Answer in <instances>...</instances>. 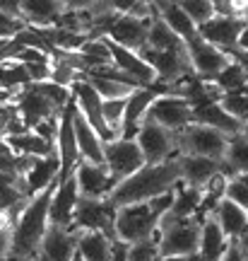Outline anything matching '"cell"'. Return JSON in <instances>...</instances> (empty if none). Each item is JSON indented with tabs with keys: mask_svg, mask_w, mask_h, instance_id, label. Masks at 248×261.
I'll use <instances>...</instances> for the list:
<instances>
[{
	"mask_svg": "<svg viewBox=\"0 0 248 261\" xmlns=\"http://www.w3.org/2000/svg\"><path fill=\"white\" fill-rule=\"evenodd\" d=\"M147 46L159 48V51H178V48H185V41L166 24L164 19L157 17L154 22H152V27H149Z\"/></svg>",
	"mask_w": 248,
	"mask_h": 261,
	"instance_id": "33",
	"label": "cell"
},
{
	"mask_svg": "<svg viewBox=\"0 0 248 261\" xmlns=\"http://www.w3.org/2000/svg\"><path fill=\"white\" fill-rule=\"evenodd\" d=\"M171 203H174V189L145 203L120 205L116 213V237L130 244L154 237L159 220L169 213Z\"/></svg>",
	"mask_w": 248,
	"mask_h": 261,
	"instance_id": "3",
	"label": "cell"
},
{
	"mask_svg": "<svg viewBox=\"0 0 248 261\" xmlns=\"http://www.w3.org/2000/svg\"><path fill=\"white\" fill-rule=\"evenodd\" d=\"M193 114H195V121L198 123H205V126H210V128L222 130V133L229 136V138L243 133V123H241L239 119H234V116L222 107V102L198 104V107H193Z\"/></svg>",
	"mask_w": 248,
	"mask_h": 261,
	"instance_id": "22",
	"label": "cell"
},
{
	"mask_svg": "<svg viewBox=\"0 0 248 261\" xmlns=\"http://www.w3.org/2000/svg\"><path fill=\"white\" fill-rule=\"evenodd\" d=\"M246 261H248V252H246Z\"/></svg>",
	"mask_w": 248,
	"mask_h": 261,
	"instance_id": "58",
	"label": "cell"
},
{
	"mask_svg": "<svg viewBox=\"0 0 248 261\" xmlns=\"http://www.w3.org/2000/svg\"><path fill=\"white\" fill-rule=\"evenodd\" d=\"M63 10L60 0H19V17L29 27H55Z\"/></svg>",
	"mask_w": 248,
	"mask_h": 261,
	"instance_id": "21",
	"label": "cell"
},
{
	"mask_svg": "<svg viewBox=\"0 0 248 261\" xmlns=\"http://www.w3.org/2000/svg\"><path fill=\"white\" fill-rule=\"evenodd\" d=\"M178 165H181V179L195 189L205 187L222 167V162L202 155H178Z\"/></svg>",
	"mask_w": 248,
	"mask_h": 261,
	"instance_id": "23",
	"label": "cell"
},
{
	"mask_svg": "<svg viewBox=\"0 0 248 261\" xmlns=\"http://www.w3.org/2000/svg\"><path fill=\"white\" fill-rule=\"evenodd\" d=\"M145 121H154L176 133V130L185 128L188 123L195 121L193 104L183 97H176V94H159L154 102L149 104Z\"/></svg>",
	"mask_w": 248,
	"mask_h": 261,
	"instance_id": "10",
	"label": "cell"
},
{
	"mask_svg": "<svg viewBox=\"0 0 248 261\" xmlns=\"http://www.w3.org/2000/svg\"><path fill=\"white\" fill-rule=\"evenodd\" d=\"M75 177H77L80 196H84V198H106L116 189V179L111 177L106 162L97 165V162H84L82 160Z\"/></svg>",
	"mask_w": 248,
	"mask_h": 261,
	"instance_id": "16",
	"label": "cell"
},
{
	"mask_svg": "<svg viewBox=\"0 0 248 261\" xmlns=\"http://www.w3.org/2000/svg\"><path fill=\"white\" fill-rule=\"evenodd\" d=\"M77 54H80V61H82L84 75L97 70V68H104V65L113 63V61H111V51H109V46H106L104 37L101 39H89Z\"/></svg>",
	"mask_w": 248,
	"mask_h": 261,
	"instance_id": "32",
	"label": "cell"
},
{
	"mask_svg": "<svg viewBox=\"0 0 248 261\" xmlns=\"http://www.w3.org/2000/svg\"><path fill=\"white\" fill-rule=\"evenodd\" d=\"M224 54H227L231 61H236L248 73V51H243V48H239V46H231V48H224Z\"/></svg>",
	"mask_w": 248,
	"mask_h": 261,
	"instance_id": "45",
	"label": "cell"
},
{
	"mask_svg": "<svg viewBox=\"0 0 248 261\" xmlns=\"http://www.w3.org/2000/svg\"><path fill=\"white\" fill-rule=\"evenodd\" d=\"M73 261H84V259L80 256V254H75V259H73Z\"/></svg>",
	"mask_w": 248,
	"mask_h": 261,
	"instance_id": "52",
	"label": "cell"
},
{
	"mask_svg": "<svg viewBox=\"0 0 248 261\" xmlns=\"http://www.w3.org/2000/svg\"><path fill=\"white\" fill-rule=\"evenodd\" d=\"M202 201V189H195L191 184H185L183 179L176 181L174 187V203L169 208V213L162 220H185V218H195L198 205ZM159 220V223H162Z\"/></svg>",
	"mask_w": 248,
	"mask_h": 261,
	"instance_id": "25",
	"label": "cell"
},
{
	"mask_svg": "<svg viewBox=\"0 0 248 261\" xmlns=\"http://www.w3.org/2000/svg\"><path fill=\"white\" fill-rule=\"evenodd\" d=\"M200 227L198 218L162 220L157 227L162 256H195L200 249Z\"/></svg>",
	"mask_w": 248,
	"mask_h": 261,
	"instance_id": "4",
	"label": "cell"
},
{
	"mask_svg": "<svg viewBox=\"0 0 248 261\" xmlns=\"http://www.w3.org/2000/svg\"><path fill=\"white\" fill-rule=\"evenodd\" d=\"M222 107H224L234 119H239L243 126H248V92L246 90L224 94V97H222Z\"/></svg>",
	"mask_w": 248,
	"mask_h": 261,
	"instance_id": "38",
	"label": "cell"
},
{
	"mask_svg": "<svg viewBox=\"0 0 248 261\" xmlns=\"http://www.w3.org/2000/svg\"><path fill=\"white\" fill-rule=\"evenodd\" d=\"M236 244H239V247L243 249V252H248V227L243 230V234H241L239 240H236Z\"/></svg>",
	"mask_w": 248,
	"mask_h": 261,
	"instance_id": "51",
	"label": "cell"
},
{
	"mask_svg": "<svg viewBox=\"0 0 248 261\" xmlns=\"http://www.w3.org/2000/svg\"><path fill=\"white\" fill-rule=\"evenodd\" d=\"M227 247H229V237L224 234L214 218H207L200 227V249H198L200 261H220Z\"/></svg>",
	"mask_w": 248,
	"mask_h": 261,
	"instance_id": "28",
	"label": "cell"
},
{
	"mask_svg": "<svg viewBox=\"0 0 248 261\" xmlns=\"http://www.w3.org/2000/svg\"><path fill=\"white\" fill-rule=\"evenodd\" d=\"M80 201V187H77V177H68L65 181H58V187L51 198V225H60V227H73L75 220V208Z\"/></svg>",
	"mask_w": 248,
	"mask_h": 261,
	"instance_id": "19",
	"label": "cell"
},
{
	"mask_svg": "<svg viewBox=\"0 0 248 261\" xmlns=\"http://www.w3.org/2000/svg\"><path fill=\"white\" fill-rule=\"evenodd\" d=\"M0 41H5V39H0Z\"/></svg>",
	"mask_w": 248,
	"mask_h": 261,
	"instance_id": "59",
	"label": "cell"
},
{
	"mask_svg": "<svg viewBox=\"0 0 248 261\" xmlns=\"http://www.w3.org/2000/svg\"><path fill=\"white\" fill-rule=\"evenodd\" d=\"M159 259H162L159 232H154V237H149V240L130 244V261H159Z\"/></svg>",
	"mask_w": 248,
	"mask_h": 261,
	"instance_id": "39",
	"label": "cell"
},
{
	"mask_svg": "<svg viewBox=\"0 0 248 261\" xmlns=\"http://www.w3.org/2000/svg\"><path fill=\"white\" fill-rule=\"evenodd\" d=\"M65 10H92L97 0H60Z\"/></svg>",
	"mask_w": 248,
	"mask_h": 261,
	"instance_id": "46",
	"label": "cell"
},
{
	"mask_svg": "<svg viewBox=\"0 0 248 261\" xmlns=\"http://www.w3.org/2000/svg\"><path fill=\"white\" fill-rule=\"evenodd\" d=\"M22 261H37V259H22Z\"/></svg>",
	"mask_w": 248,
	"mask_h": 261,
	"instance_id": "57",
	"label": "cell"
},
{
	"mask_svg": "<svg viewBox=\"0 0 248 261\" xmlns=\"http://www.w3.org/2000/svg\"><path fill=\"white\" fill-rule=\"evenodd\" d=\"M15 102L19 107V116H22V121L27 123V128H37L41 121H46V119H55V116H60L63 109H58L53 104L48 102L44 94L39 92L34 85H27V87H22L17 94H15Z\"/></svg>",
	"mask_w": 248,
	"mask_h": 261,
	"instance_id": "14",
	"label": "cell"
},
{
	"mask_svg": "<svg viewBox=\"0 0 248 261\" xmlns=\"http://www.w3.org/2000/svg\"><path fill=\"white\" fill-rule=\"evenodd\" d=\"M241 177H243V181H246V184H248V174H241Z\"/></svg>",
	"mask_w": 248,
	"mask_h": 261,
	"instance_id": "54",
	"label": "cell"
},
{
	"mask_svg": "<svg viewBox=\"0 0 248 261\" xmlns=\"http://www.w3.org/2000/svg\"><path fill=\"white\" fill-rule=\"evenodd\" d=\"M12 227H15V218H12L8 211H0V259H8L10 256Z\"/></svg>",
	"mask_w": 248,
	"mask_h": 261,
	"instance_id": "41",
	"label": "cell"
},
{
	"mask_svg": "<svg viewBox=\"0 0 248 261\" xmlns=\"http://www.w3.org/2000/svg\"><path fill=\"white\" fill-rule=\"evenodd\" d=\"M181 3V8L185 10V15L195 22V27H200L205 24L207 19H212L217 12H214V5H212V0H178Z\"/></svg>",
	"mask_w": 248,
	"mask_h": 261,
	"instance_id": "37",
	"label": "cell"
},
{
	"mask_svg": "<svg viewBox=\"0 0 248 261\" xmlns=\"http://www.w3.org/2000/svg\"><path fill=\"white\" fill-rule=\"evenodd\" d=\"M176 143H178L181 155H202V158H212L222 162L227 155L229 136H224L222 130L210 128L205 123L193 121L185 128L176 130Z\"/></svg>",
	"mask_w": 248,
	"mask_h": 261,
	"instance_id": "5",
	"label": "cell"
},
{
	"mask_svg": "<svg viewBox=\"0 0 248 261\" xmlns=\"http://www.w3.org/2000/svg\"><path fill=\"white\" fill-rule=\"evenodd\" d=\"M135 140H138L147 165H159V162H166V160H174L181 155L178 152V143H176V133L154 121L142 123V128H140Z\"/></svg>",
	"mask_w": 248,
	"mask_h": 261,
	"instance_id": "7",
	"label": "cell"
},
{
	"mask_svg": "<svg viewBox=\"0 0 248 261\" xmlns=\"http://www.w3.org/2000/svg\"><path fill=\"white\" fill-rule=\"evenodd\" d=\"M246 24V17L239 15H214L198 27V34L220 48H231L239 44V34Z\"/></svg>",
	"mask_w": 248,
	"mask_h": 261,
	"instance_id": "18",
	"label": "cell"
},
{
	"mask_svg": "<svg viewBox=\"0 0 248 261\" xmlns=\"http://www.w3.org/2000/svg\"><path fill=\"white\" fill-rule=\"evenodd\" d=\"M77 254V230L48 225L37 261H73Z\"/></svg>",
	"mask_w": 248,
	"mask_h": 261,
	"instance_id": "15",
	"label": "cell"
},
{
	"mask_svg": "<svg viewBox=\"0 0 248 261\" xmlns=\"http://www.w3.org/2000/svg\"><path fill=\"white\" fill-rule=\"evenodd\" d=\"M220 261H246V252H243L236 242H229V247L224 249Z\"/></svg>",
	"mask_w": 248,
	"mask_h": 261,
	"instance_id": "44",
	"label": "cell"
},
{
	"mask_svg": "<svg viewBox=\"0 0 248 261\" xmlns=\"http://www.w3.org/2000/svg\"><path fill=\"white\" fill-rule=\"evenodd\" d=\"M58 174H60V158H58V152H51L46 158H37L32 169L24 174V184H27L29 196H34L39 191L48 189L51 184H55Z\"/></svg>",
	"mask_w": 248,
	"mask_h": 261,
	"instance_id": "24",
	"label": "cell"
},
{
	"mask_svg": "<svg viewBox=\"0 0 248 261\" xmlns=\"http://www.w3.org/2000/svg\"><path fill=\"white\" fill-rule=\"evenodd\" d=\"M111 261H130V242H123L116 237L111 244Z\"/></svg>",
	"mask_w": 248,
	"mask_h": 261,
	"instance_id": "43",
	"label": "cell"
},
{
	"mask_svg": "<svg viewBox=\"0 0 248 261\" xmlns=\"http://www.w3.org/2000/svg\"><path fill=\"white\" fill-rule=\"evenodd\" d=\"M176 181H181L178 158L159 162V165H145L135 174H130L128 179L118 181L109 198L118 208L130 203H145V201H152L157 196L171 191L176 187Z\"/></svg>",
	"mask_w": 248,
	"mask_h": 261,
	"instance_id": "2",
	"label": "cell"
},
{
	"mask_svg": "<svg viewBox=\"0 0 248 261\" xmlns=\"http://www.w3.org/2000/svg\"><path fill=\"white\" fill-rule=\"evenodd\" d=\"M0 261H15V259H10V256H8V259H0Z\"/></svg>",
	"mask_w": 248,
	"mask_h": 261,
	"instance_id": "56",
	"label": "cell"
},
{
	"mask_svg": "<svg viewBox=\"0 0 248 261\" xmlns=\"http://www.w3.org/2000/svg\"><path fill=\"white\" fill-rule=\"evenodd\" d=\"M73 126H75V136H77V150H80V158L84 162H104V140L97 130L92 128V123L82 116V112L77 109L75 104V114H73Z\"/></svg>",
	"mask_w": 248,
	"mask_h": 261,
	"instance_id": "20",
	"label": "cell"
},
{
	"mask_svg": "<svg viewBox=\"0 0 248 261\" xmlns=\"http://www.w3.org/2000/svg\"><path fill=\"white\" fill-rule=\"evenodd\" d=\"M5 41H8V39H5ZM5 41H0V48H3V46H5Z\"/></svg>",
	"mask_w": 248,
	"mask_h": 261,
	"instance_id": "55",
	"label": "cell"
},
{
	"mask_svg": "<svg viewBox=\"0 0 248 261\" xmlns=\"http://www.w3.org/2000/svg\"><path fill=\"white\" fill-rule=\"evenodd\" d=\"M87 80L97 87V92H99L104 99H126V97H130V94L138 90L135 85L109 80V77H87Z\"/></svg>",
	"mask_w": 248,
	"mask_h": 261,
	"instance_id": "35",
	"label": "cell"
},
{
	"mask_svg": "<svg viewBox=\"0 0 248 261\" xmlns=\"http://www.w3.org/2000/svg\"><path fill=\"white\" fill-rule=\"evenodd\" d=\"M239 48H243V51H248V19H246V24H243V29H241V34H239V44H236Z\"/></svg>",
	"mask_w": 248,
	"mask_h": 261,
	"instance_id": "48",
	"label": "cell"
},
{
	"mask_svg": "<svg viewBox=\"0 0 248 261\" xmlns=\"http://www.w3.org/2000/svg\"><path fill=\"white\" fill-rule=\"evenodd\" d=\"M70 90H73V99H75V104H77V109L82 112V116L87 121L92 123V128L101 136V140H104V143H111V140L118 138V136L109 128L106 119H104V97L97 92V87H94L87 77H80Z\"/></svg>",
	"mask_w": 248,
	"mask_h": 261,
	"instance_id": "9",
	"label": "cell"
},
{
	"mask_svg": "<svg viewBox=\"0 0 248 261\" xmlns=\"http://www.w3.org/2000/svg\"><path fill=\"white\" fill-rule=\"evenodd\" d=\"M73 114H75V99H70V104L60 114V123H58V136H55V152L60 158V174L58 181H65L68 177H73L77 167H80V150H77V136H75L73 126Z\"/></svg>",
	"mask_w": 248,
	"mask_h": 261,
	"instance_id": "11",
	"label": "cell"
},
{
	"mask_svg": "<svg viewBox=\"0 0 248 261\" xmlns=\"http://www.w3.org/2000/svg\"><path fill=\"white\" fill-rule=\"evenodd\" d=\"M227 198L248 211V184L243 181L241 174L239 177H234V179H229V184H227Z\"/></svg>",
	"mask_w": 248,
	"mask_h": 261,
	"instance_id": "42",
	"label": "cell"
},
{
	"mask_svg": "<svg viewBox=\"0 0 248 261\" xmlns=\"http://www.w3.org/2000/svg\"><path fill=\"white\" fill-rule=\"evenodd\" d=\"M32 85H34L53 107H58V109H65V107L70 104V99H73V90L65 87V85L53 83V80H41V83H32Z\"/></svg>",
	"mask_w": 248,
	"mask_h": 261,
	"instance_id": "36",
	"label": "cell"
},
{
	"mask_svg": "<svg viewBox=\"0 0 248 261\" xmlns=\"http://www.w3.org/2000/svg\"><path fill=\"white\" fill-rule=\"evenodd\" d=\"M8 145L15 155H34V158H46L51 152H55V145L48 143L46 138H41L34 130H24L17 136H8Z\"/></svg>",
	"mask_w": 248,
	"mask_h": 261,
	"instance_id": "31",
	"label": "cell"
},
{
	"mask_svg": "<svg viewBox=\"0 0 248 261\" xmlns=\"http://www.w3.org/2000/svg\"><path fill=\"white\" fill-rule=\"evenodd\" d=\"M214 83L220 85L227 94L229 92H241V90H246V85H248V73L236 63V61H229V65L214 77Z\"/></svg>",
	"mask_w": 248,
	"mask_h": 261,
	"instance_id": "34",
	"label": "cell"
},
{
	"mask_svg": "<svg viewBox=\"0 0 248 261\" xmlns=\"http://www.w3.org/2000/svg\"><path fill=\"white\" fill-rule=\"evenodd\" d=\"M111 240L99 230H82L77 232V254L84 261H111Z\"/></svg>",
	"mask_w": 248,
	"mask_h": 261,
	"instance_id": "29",
	"label": "cell"
},
{
	"mask_svg": "<svg viewBox=\"0 0 248 261\" xmlns=\"http://www.w3.org/2000/svg\"><path fill=\"white\" fill-rule=\"evenodd\" d=\"M154 19H142L135 15H118V19L111 24L106 39L116 41L120 46L140 51L142 46H147V37H149V27H152Z\"/></svg>",
	"mask_w": 248,
	"mask_h": 261,
	"instance_id": "17",
	"label": "cell"
},
{
	"mask_svg": "<svg viewBox=\"0 0 248 261\" xmlns=\"http://www.w3.org/2000/svg\"><path fill=\"white\" fill-rule=\"evenodd\" d=\"M220 169H222V174H227L229 179L239 177V174H248V138L243 133L229 138L227 155L222 160Z\"/></svg>",
	"mask_w": 248,
	"mask_h": 261,
	"instance_id": "30",
	"label": "cell"
},
{
	"mask_svg": "<svg viewBox=\"0 0 248 261\" xmlns=\"http://www.w3.org/2000/svg\"><path fill=\"white\" fill-rule=\"evenodd\" d=\"M159 261H200V256H162Z\"/></svg>",
	"mask_w": 248,
	"mask_h": 261,
	"instance_id": "50",
	"label": "cell"
},
{
	"mask_svg": "<svg viewBox=\"0 0 248 261\" xmlns=\"http://www.w3.org/2000/svg\"><path fill=\"white\" fill-rule=\"evenodd\" d=\"M0 10L12 15V17H19V0H0Z\"/></svg>",
	"mask_w": 248,
	"mask_h": 261,
	"instance_id": "47",
	"label": "cell"
},
{
	"mask_svg": "<svg viewBox=\"0 0 248 261\" xmlns=\"http://www.w3.org/2000/svg\"><path fill=\"white\" fill-rule=\"evenodd\" d=\"M185 46H188V56H191L193 70L200 80H214L231 61V58L224 54V48L210 44V41L202 39L200 34H195L193 39H188Z\"/></svg>",
	"mask_w": 248,
	"mask_h": 261,
	"instance_id": "12",
	"label": "cell"
},
{
	"mask_svg": "<svg viewBox=\"0 0 248 261\" xmlns=\"http://www.w3.org/2000/svg\"><path fill=\"white\" fill-rule=\"evenodd\" d=\"M243 136H246V138H248V126H243Z\"/></svg>",
	"mask_w": 248,
	"mask_h": 261,
	"instance_id": "53",
	"label": "cell"
},
{
	"mask_svg": "<svg viewBox=\"0 0 248 261\" xmlns=\"http://www.w3.org/2000/svg\"><path fill=\"white\" fill-rule=\"evenodd\" d=\"M152 3H154L157 12H159V19H164L183 41H188V39H193L198 34L195 22L185 15V10L181 8L178 0H152Z\"/></svg>",
	"mask_w": 248,
	"mask_h": 261,
	"instance_id": "26",
	"label": "cell"
},
{
	"mask_svg": "<svg viewBox=\"0 0 248 261\" xmlns=\"http://www.w3.org/2000/svg\"><path fill=\"white\" fill-rule=\"evenodd\" d=\"M116 213L118 205L106 198H84L80 196L77 208H75V220L73 227L77 232L82 230H99V232L109 234L111 240H116Z\"/></svg>",
	"mask_w": 248,
	"mask_h": 261,
	"instance_id": "6",
	"label": "cell"
},
{
	"mask_svg": "<svg viewBox=\"0 0 248 261\" xmlns=\"http://www.w3.org/2000/svg\"><path fill=\"white\" fill-rule=\"evenodd\" d=\"M58 187V181L51 184L48 189L39 191L29 198V203L24 205V211L17 215L15 227H12V247H10V259L22 261V259H37L44 234H46L51 218V198Z\"/></svg>",
	"mask_w": 248,
	"mask_h": 261,
	"instance_id": "1",
	"label": "cell"
},
{
	"mask_svg": "<svg viewBox=\"0 0 248 261\" xmlns=\"http://www.w3.org/2000/svg\"><path fill=\"white\" fill-rule=\"evenodd\" d=\"M104 41H106V46H109V51H111V61H113V65H116L118 70H123L126 75H130L140 87H152V85L159 83L154 68L140 56L138 51L120 46V44H116V41H111V39H106V37H104Z\"/></svg>",
	"mask_w": 248,
	"mask_h": 261,
	"instance_id": "13",
	"label": "cell"
},
{
	"mask_svg": "<svg viewBox=\"0 0 248 261\" xmlns=\"http://www.w3.org/2000/svg\"><path fill=\"white\" fill-rule=\"evenodd\" d=\"M15 94L17 92H12V90H3V87H0V107H3V104H8V102H12V99H15Z\"/></svg>",
	"mask_w": 248,
	"mask_h": 261,
	"instance_id": "49",
	"label": "cell"
},
{
	"mask_svg": "<svg viewBox=\"0 0 248 261\" xmlns=\"http://www.w3.org/2000/svg\"><path fill=\"white\" fill-rule=\"evenodd\" d=\"M212 218L220 223L224 234L229 237V242H236L241 234H243V230L248 227V211L241 208V205H236L234 201H229V198H224V201L217 205V211H214Z\"/></svg>",
	"mask_w": 248,
	"mask_h": 261,
	"instance_id": "27",
	"label": "cell"
},
{
	"mask_svg": "<svg viewBox=\"0 0 248 261\" xmlns=\"http://www.w3.org/2000/svg\"><path fill=\"white\" fill-rule=\"evenodd\" d=\"M104 162L109 167L111 177L116 179V184L128 179L130 174H135L138 169L147 165L138 140H126V138H116L104 145Z\"/></svg>",
	"mask_w": 248,
	"mask_h": 261,
	"instance_id": "8",
	"label": "cell"
},
{
	"mask_svg": "<svg viewBox=\"0 0 248 261\" xmlns=\"http://www.w3.org/2000/svg\"><path fill=\"white\" fill-rule=\"evenodd\" d=\"M126 104H128V97L126 99H104V119L109 123V128L120 136V126H123V116H126Z\"/></svg>",
	"mask_w": 248,
	"mask_h": 261,
	"instance_id": "40",
	"label": "cell"
}]
</instances>
